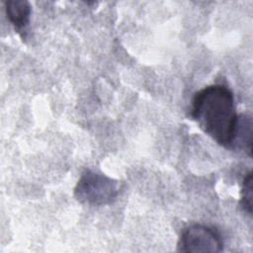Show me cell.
<instances>
[{
    "label": "cell",
    "instance_id": "obj_1",
    "mask_svg": "<svg viewBox=\"0 0 253 253\" xmlns=\"http://www.w3.org/2000/svg\"><path fill=\"white\" fill-rule=\"evenodd\" d=\"M191 117L215 142L230 147L238 115L233 94L226 86L214 84L197 92L193 99Z\"/></svg>",
    "mask_w": 253,
    "mask_h": 253
},
{
    "label": "cell",
    "instance_id": "obj_2",
    "mask_svg": "<svg viewBox=\"0 0 253 253\" xmlns=\"http://www.w3.org/2000/svg\"><path fill=\"white\" fill-rule=\"evenodd\" d=\"M120 192V184L117 180L105 174L85 170L78 180L74 196L81 204L90 206H104L113 203Z\"/></svg>",
    "mask_w": 253,
    "mask_h": 253
},
{
    "label": "cell",
    "instance_id": "obj_3",
    "mask_svg": "<svg viewBox=\"0 0 253 253\" xmlns=\"http://www.w3.org/2000/svg\"><path fill=\"white\" fill-rule=\"evenodd\" d=\"M223 243L218 232L208 225L193 224L186 227L179 238L178 250L190 253H217Z\"/></svg>",
    "mask_w": 253,
    "mask_h": 253
},
{
    "label": "cell",
    "instance_id": "obj_4",
    "mask_svg": "<svg viewBox=\"0 0 253 253\" xmlns=\"http://www.w3.org/2000/svg\"><path fill=\"white\" fill-rule=\"evenodd\" d=\"M7 18L12 25L19 31L23 32L29 26L32 8L26 0H8L5 3Z\"/></svg>",
    "mask_w": 253,
    "mask_h": 253
},
{
    "label": "cell",
    "instance_id": "obj_5",
    "mask_svg": "<svg viewBox=\"0 0 253 253\" xmlns=\"http://www.w3.org/2000/svg\"><path fill=\"white\" fill-rule=\"evenodd\" d=\"M229 148L244 150L252 155V119L248 115H239L232 143Z\"/></svg>",
    "mask_w": 253,
    "mask_h": 253
},
{
    "label": "cell",
    "instance_id": "obj_6",
    "mask_svg": "<svg viewBox=\"0 0 253 253\" xmlns=\"http://www.w3.org/2000/svg\"><path fill=\"white\" fill-rule=\"evenodd\" d=\"M252 172L246 174L242 183L241 189V200L240 204L243 210L249 214H252Z\"/></svg>",
    "mask_w": 253,
    "mask_h": 253
}]
</instances>
